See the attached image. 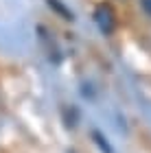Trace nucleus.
<instances>
[{"mask_svg": "<svg viewBox=\"0 0 151 153\" xmlns=\"http://www.w3.org/2000/svg\"><path fill=\"white\" fill-rule=\"evenodd\" d=\"M138 7L142 9V13H145V16L151 18V0H138Z\"/></svg>", "mask_w": 151, "mask_h": 153, "instance_id": "7ed1b4c3", "label": "nucleus"}, {"mask_svg": "<svg viewBox=\"0 0 151 153\" xmlns=\"http://www.w3.org/2000/svg\"><path fill=\"white\" fill-rule=\"evenodd\" d=\"M94 22L99 24L101 33H105V35H109L114 29H116V13L109 4H99L97 11H94Z\"/></svg>", "mask_w": 151, "mask_h": 153, "instance_id": "f257e3e1", "label": "nucleus"}, {"mask_svg": "<svg viewBox=\"0 0 151 153\" xmlns=\"http://www.w3.org/2000/svg\"><path fill=\"white\" fill-rule=\"evenodd\" d=\"M94 140H97V144L103 149V151H107V153H114L112 151V147H109V142H107V138H103L99 131H94Z\"/></svg>", "mask_w": 151, "mask_h": 153, "instance_id": "f03ea898", "label": "nucleus"}]
</instances>
